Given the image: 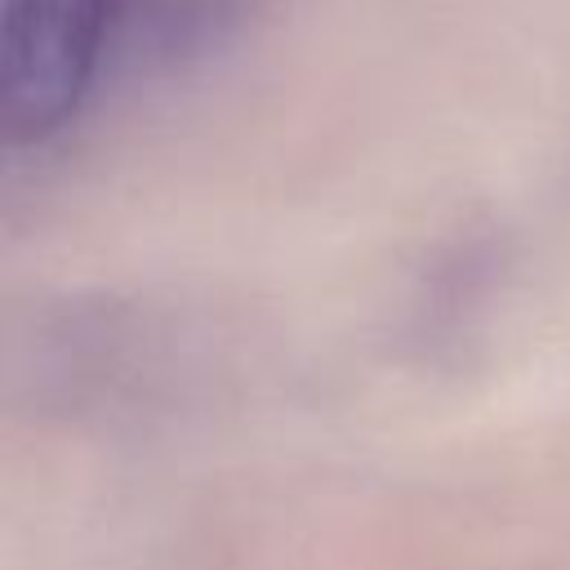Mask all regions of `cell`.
Here are the masks:
<instances>
[{"instance_id":"6da1fadb","label":"cell","mask_w":570,"mask_h":570,"mask_svg":"<svg viewBox=\"0 0 570 570\" xmlns=\"http://www.w3.org/2000/svg\"><path fill=\"white\" fill-rule=\"evenodd\" d=\"M232 0H0V125L49 142L102 94L196 53Z\"/></svg>"}]
</instances>
